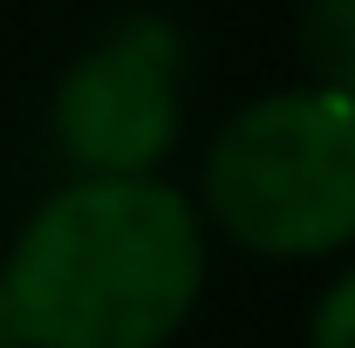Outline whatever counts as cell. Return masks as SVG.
I'll return each instance as SVG.
<instances>
[{
  "instance_id": "6da1fadb",
  "label": "cell",
  "mask_w": 355,
  "mask_h": 348,
  "mask_svg": "<svg viewBox=\"0 0 355 348\" xmlns=\"http://www.w3.org/2000/svg\"><path fill=\"white\" fill-rule=\"evenodd\" d=\"M0 280L21 348H164L205 294V218L164 177H69Z\"/></svg>"
},
{
  "instance_id": "7a4b0ae2",
  "label": "cell",
  "mask_w": 355,
  "mask_h": 348,
  "mask_svg": "<svg viewBox=\"0 0 355 348\" xmlns=\"http://www.w3.org/2000/svg\"><path fill=\"white\" fill-rule=\"evenodd\" d=\"M205 218L260 260H328L355 246V103L273 89L232 110L198 171Z\"/></svg>"
},
{
  "instance_id": "3957f363",
  "label": "cell",
  "mask_w": 355,
  "mask_h": 348,
  "mask_svg": "<svg viewBox=\"0 0 355 348\" xmlns=\"http://www.w3.org/2000/svg\"><path fill=\"white\" fill-rule=\"evenodd\" d=\"M184 130V35L164 14H123L62 69L48 137L76 177H157Z\"/></svg>"
},
{
  "instance_id": "277c9868",
  "label": "cell",
  "mask_w": 355,
  "mask_h": 348,
  "mask_svg": "<svg viewBox=\"0 0 355 348\" xmlns=\"http://www.w3.org/2000/svg\"><path fill=\"white\" fill-rule=\"evenodd\" d=\"M301 62L314 89L355 103V0H301Z\"/></svg>"
},
{
  "instance_id": "5b68a950",
  "label": "cell",
  "mask_w": 355,
  "mask_h": 348,
  "mask_svg": "<svg viewBox=\"0 0 355 348\" xmlns=\"http://www.w3.org/2000/svg\"><path fill=\"white\" fill-rule=\"evenodd\" d=\"M308 348H355V266L321 287L314 321H308Z\"/></svg>"
},
{
  "instance_id": "8992f818",
  "label": "cell",
  "mask_w": 355,
  "mask_h": 348,
  "mask_svg": "<svg viewBox=\"0 0 355 348\" xmlns=\"http://www.w3.org/2000/svg\"><path fill=\"white\" fill-rule=\"evenodd\" d=\"M0 348H21V328H14V307H7V280H0Z\"/></svg>"
}]
</instances>
